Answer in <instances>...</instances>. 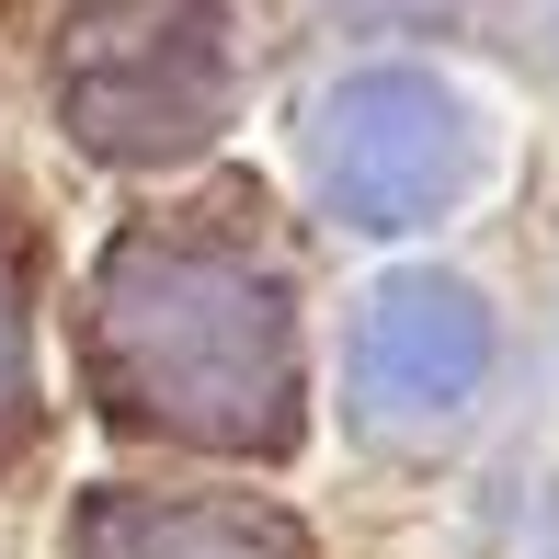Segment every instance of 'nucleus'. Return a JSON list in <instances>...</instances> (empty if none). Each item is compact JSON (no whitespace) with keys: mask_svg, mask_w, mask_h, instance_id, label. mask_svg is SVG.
<instances>
[{"mask_svg":"<svg viewBox=\"0 0 559 559\" xmlns=\"http://www.w3.org/2000/svg\"><path fill=\"white\" fill-rule=\"evenodd\" d=\"M115 412L160 423L183 445H286L297 423V354H286V297L251 263L194 240H126L92 297Z\"/></svg>","mask_w":559,"mask_h":559,"instance_id":"f257e3e1","label":"nucleus"},{"mask_svg":"<svg viewBox=\"0 0 559 559\" xmlns=\"http://www.w3.org/2000/svg\"><path fill=\"white\" fill-rule=\"evenodd\" d=\"M58 115L92 160H183L228 115L217 0H92L58 35Z\"/></svg>","mask_w":559,"mask_h":559,"instance_id":"f03ea898","label":"nucleus"},{"mask_svg":"<svg viewBox=\"0 0 559 559\" xmlns=\"http://www.w3.org/2000/svg\"><path fill=\"white\" fill-rule=\"evenodd\" d=\"M309 160H320L332 217L423 228L468 183V115H456V92L423 81V69H366V81H343L332 104L309 115Z\"/></svg>","mask_w":559,"mask_h":559,"instance_id":"7ed1b4c3","label":"nucleus"},{"mask_svg":"<svg viewBox=\"0 0 559 559\" xmlns=\"http://www.w3.org/2000/svg\"><path fill=\"white\" fill-rule=\"evenodd\" d=\"M491 366V309L456 274H389L354 320V400L366 423H435Z\"/></svg>","mask_w":559,"mask_h":559,"instance_id":"20e7f679","label":"nucleus"},{"mask_svg":"<svg viewBox=\"0 0 559 559\" xmlns=\"http://www.w3.org/2000/svg\"><path fill=\"white\" fill-rule=\"evenodd\" d=\"M81 559H274V548H263V525L194 514V502H104Z\"/></svg>","mask_w":559,"mask_h":559,"instance_id":"39448f33","label":"nucleus"},{"mask_svg":"<svg viewBox=\"0 0 559 559\" xmlns=\"http://www.w3.org/2000/svg\"><path fill=\"white\" fill-rule=\"evenodd\" d=\"M23 412H35V377H23V297H12V274H0V445L23 435Z\"/></svg>","mask_w":559,"mask_h":559,"instance_id":"423d86ee","label":"nucleus"}]
</instances>
